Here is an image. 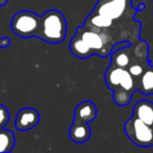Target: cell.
Instances as JSON below:
<instances>
[{
  "instance_id": "obj_10",
  "label": "cell",
  "mask_w": 153,
  "mask_h": 153,
  "mask_svg": "<svg viewBox=\"0 0 153 153\" xmlns=\"http://www.w3.org/2000/svg\"><path fill=\"white\" fill-rule=\"evenodd\" d=\"M137 82V90H140L145 96H152L153 94V66L147 65L144 68Z\"/></svg>"
},
{
  "instance_id": "obj_15",
  "label": "cell",
  "mask_w": 153,
  "mask_h": 153,
  "mask_svg": "<svg viewBox=\"0 0 153 153\" xmlns=\"http://www.w3.org/2000/svg\"><path fill=\"white\" fill-rule=\"evenodd\" d=\"M11 39L7 37H2V38H0V48H7L11 45Z\"/></svg>"
},
{
  "instance_id": "obj_17",
  "label": "cell",
  "mask_w": 153,
  "mask_h": 153,
  "mask_svg": "<svg viewBox=\"0 0 153 153\" xmlns=\"http://www.w3.org/2000/svg\"><path fill=\"white\" fill-rule=\"evenodd\" d=\"M7 3V0H0V7H3Z\"/></svg>"
},
{
  "instance_id": "obj_11",
  "label": "cell",
  "mask_w": 153,
  "mask_h": 153,
  "mask_svg": "<svg viewBox=\"0 0 153 153\" xmlns=\"http://www.w3.org/2000/svg\"><path fill=\"white\" fill-rule=\"evenodd\" d=\"M84 23L88 24V25L94 26L98 28H104L106 30H109L113 25V20L109 19V18L105 17V16L101 15V14L97 13V12L92 11L87 18L85 19Z\"/></svg>"
},
{
  "instance_id": "obj_5",
  "label": "cell",
  "mask_w": 153,
  "mask_h": 153,
  "mask_svg": "<svg viewBox=\"0 0 153 153\" xmlns=\"http://www.w3.org/2000/svg\"><path fill=\"white\" fill-rule=\"evenodd\" d=\"M40 26V16L30 11H20L12 18L11 28L21 38L37 37Z\"/></svg>"
},
{
  "instance_id": "obj_7",
  "label": "cell",
  "mask_w": 153,
  "mask_h": 153,
  "mask_svg": "<svg viewBox=\"0 0 153 153\" xmlns=\"http://www.w3.org/2000/svg\"><path fill=\"white\" fill-rule=\"evenodd\" d=\"M90 135H91V130L88 126V123L74 119V123L69 129L70 140L78 144H82L87 142Z\"/></svg>"
},
{
  "instance_id": "obj_16",
  "label": "cell",
  "mask_w": 153,
  "mask_h": 153,
  "mask_svg": "<svg viewBox=\"0 0 153 153\" xmlns=\"http://www.w3.org/2000/svg\"><path fill=\"white\" fill-rule=\"evenodd\" d=\"M145 7H146V5L143 4V3H140V4H138V7H136V10L140 12V11H143V10H145Z\"/></svg>"
},
{
  "instance_id": "obj_4",
  "label": "cell",
  "mask_w": 153,
  "mask_h": 153,
  "mask_svg": "<svg viewBox=\"0 0 153 153\" xmlns=\"http://www.w3.org/2000/svg\"><path fill=\"white\" fill-rule=\"evenodd\" d=\"M124 131L134 145L142 148L153 146V127L132 114L124 125Z\"/></svg>"
},
{
  "instance_id": "obj_12",
  "label": "cell",
  "mask_w": 153,
  "mask_h": 153,
  "mask_svg": "<svg viewBox=\"0 0 153 153\" xmlns=\"http://www.w3.org/2000/svg\"><path fill=\"white\" fill-rule=\"evenodd\" d=\"M15 146V135L11 130L0 128V152H11Z\"/></svg>"
},
{
  "instance_id": "obj_14",
  "label": "cell",
  "mask_w": 153,
  "mask_h": 153,
  "mask_svg": "<svg viewBox=\"0 0 153 153\" xmlns=\"http://www.w3.org/2000/svg\"><path fill=\"white\" fill-rule=\"evenodd\" d=\"M10 112L9 109L4 105L0 104V128H4L5 125L9 123Z\"/></svg>"
},
{
  "instance_id": "obj_9",
  "label": "cell",
  "mask_w": 153,
  "mask_h": 153,
  "mask_svg": "<svg viewBox=\"0 0 153 153\" xmlns=\"http://www.w3.org/2000/svg\"><path fill=\"white\" fill-rule=\"evenodd\" d=\"M133 115L153 127V103L148 100L138 101L133 107Z\"/></svg>"
},
{
  "instance_id": "obj_6",
  "label": "cell",
  "mask_w": 153,
  "mask_h": 153,
  "mask_svg": "<svg viewBox=\"0 0 153 153\" xmlns=\"http://www.w3.org/2000/svg\"><path fill=\"white\" fill-rule=\"evenodd\" d=\"M39 121H40V114L38 110L26 107L18 111L15 120V126L20 131H27L36 127Z\"/></svg>"
},
{
  "instance_id": "obj_2",
  "label": "cell",
  "mask_w": 153,
  "mask_h": 153,
  "mask_svg": "<svg viewBox=\"0 0 153 153\" xmlns=\"http://www.w3.org/2000/svg\"><path fill=\"white\" fill-rule=\"evenodd\" d=\"M76 35L86 43L92 56L97 55L102 58L108 57L112 53L113 48L117 45L113 37L106 30L94 27L86 23L76 28Z\"/></svg>"
},
{
  "instance_id": "obj_3",
  "label": "cell",
  "mask_w": 153,
  "mask_h": 153,
  "mask_svg": "<svg viewBox=\"0 0 153 153\" xmlns=\"http://www.w3.org/2000/svg\"><path fill=\"white\" fill-rule=\"evenodd\" d=\"M67 22L64 15L58 10H51L40 16V26L37 37L51 44H58L65 40Z\"/></svg>"
},
{
  "instance_id": "obj_1",
  "label": "cell",
  "mask_w": 153,
  "mask_h": 153,
  "mask_svg": "<svg viewBox=\"0 0 153 153\" xmlns=\"http://www.w3.org/2000/svg\"><path fill=\"white\" fill-rule=\"evenodd\" d=\"M107 87L113 91V101L119 106H126L130 103L132 94L137 90L136 79L128 69L109 65L105 72Z\"/></svg>"
},
{
  "instance_id": "obj_8",
  "label": "cell",
  "mask_w": 153,
  "mask_h": 153,
  "mask_svg": "<svg viewBox=\"0 0 153 153\" xmlns=\"http://www.w3.org/2000/svg\"><path fill=\"white\" fill-rule=\"evenodd\" d=\"M97 114H98V110H97L96 105L91 101H83L74 109V119L89 123L96 120Z\"/></svg>"
},
{
  "instance_id": "obj_13",
  "label": "cell",
  "mask_w": 153,
  "mask_h": 153,
  "mask_svg": "<svg viewBox=\"0 0 153 153\" xmlns=\"http://www.w3.org/2000/svg\"><path fill=\"white\" fill-rule=\"evenodd\" d=\"M148 65V64H147ZM147 65H144V64H140V63H134L132 65H130L128 67V71L132 74V76L135 78L136 80L138 79V76L142 74V72L144 71V68L146 67Z\"/></svg>"
}]
</instances>
